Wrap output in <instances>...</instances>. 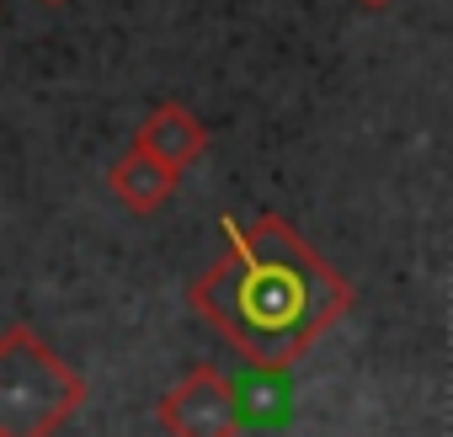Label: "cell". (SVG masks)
I'll use <instances>...</instances> for the list:
<instances>
[{"instance_id":"1","label":"cell","mask_w":453,"mask_h":437,"mask_svg":"<svg viewBox=\"0 0 453 437\" xmlns=\"http://www.w3.org/2000/svg\"><path fill=\"white\" fill-rule=\"evenodd\" d=\"M224 235L230 251L192 283V310L230 336L246 363L294 368L352 310V283L278 213L251 225L224 218Z\"/></svg>"},{"instance_id":"2","label":"cell","mask_w":453,"mask_h":437,"mask_svg":"<svg viewBox=\"0 0 453 437\" xmlns=\"http://www.w3.org/2000/svg\"><path fill=\"white\" fill-rule=\"evenodd\" d=\"M86 400V379L27 326L0 336V437H54Z\"/></svg>"},{"instance_id":"3","label":"cell","mask_w":453,"mask_h":437,"mask_svg":"<svg viewBox=\"0 0 453 437\" xmlns=\"http://www.w3.org/2000/svg\"><path fill=\"white\" fill-rule=\"evenodd\" d=\"M160 432L165 437H241L246 410L235 400V379H224L219 368H192L160 400Z\"/></svg>"},{"instance_id":"4","label":"cell","mask_w":453,"mask_h":437,"mask_svg":"<svg viewBox=\"0 0 453 437\" xmlns=\"http://www.w3.org/2000/svg\"><path fill=\"white\" fill-rule=\"evenodd\" d=\"M176 187H181V165H171V160H160V155H150V150H139V144H128V150L112 160V171H107V192H112L118 208L134 213V218L160 213V208L176 197Z\"/></svg>"},{"instance_id":"5","label":"cell","mask_w":453,"mask_h":437,"mask_svg":"<svg viewBox=\"0 0 453 437\" xmlns=\"http://www.w3.org/2000/svg\"><path fill=\"white\" fill-rule=\"evenodd\" d=\"M134 144L150 150V155H160V160H171V165H181V171H192V165L208 155V128H203L181 102H160V107L134 128Z\"/></svg>"},{"instance_id":"6","label":"cell","mask_w":453,"mask_h":437,"mask_svg":"<svg viewBox=\"0 0 453 437\" xmlns=\"http://www.w3.org/2000/svg\"><path fill=\"white\" fill-rule=\"evenodd\" d=\"M235 400L246 410V426H283L288 410H294V368L251 363L235 379Z\"/></svg>"},{"instance_id":"7","label":"cell","mask_w":453,"mask_h":437,"mask_svg":"<svg viewBox=\"0 0 453 437\" xmlns=\"http://www.w3.org/2000/svg\"><path fill=\"white\" fill-rule=\"evenodd\" d=\"M357 6H368V12H384V6H395V0H357Z\"/></svg>"},{"instance_id":"8","label":"cell","mask_w":453,"mask_h":437,"mask_svg":"<svg viewBox=\"0 0 453 437\" xmlns=\"http://www.w3.org/2000/svg\"><path fill=\"white\" fill-rule=\"evenodd\" d=\"M38 6H65V0H38Z\"/></svg>"}]
</instances>
